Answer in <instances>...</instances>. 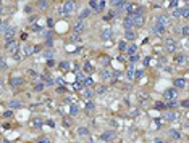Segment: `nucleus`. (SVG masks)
<instances>
[{
    "mask_svg": "<svg viewBox=\"0 0 189 143\" xmlns=\"http://www.w3.org/2000/svg\"><path fill=\"white\" fill-rule=\"evenodd\" d=\"M74 8H76V2H73V0H65V2H63V5L58 8V13L63 15V16H66V15L73 13Z\"/></svg>",
    "mask_w": 189,
    "mask_h": 143,
    "instance_id": "nucleus-1",
    "label": "nucleus"
},
{
    "mask_svg": "<svg viewBox=\"0 0 189 143\" xmlns=\"http://www.w3.org/2000/svg\"><path fill=\"white\" fill-rule=\"evenodd\" d=\"M88 7L91 8V11H95V13H102V11H105L107 2H104V0H91Z\"/></svg>",
    "mask_w": 189,
    "mask_h": 143,
    "instance_id": "nucleus-2",
    "label": "nucleus"
},
{
    "mask_svg": "<svg viewBox=\"0 0 189 143\" xmlns=\"http://www.w3.org/2000/svg\"><path fill=\"white\" fill-rule=\"evenodd\" d=\"M178 93H179V90H178V88L170 87V88H167V90L163 92V100H165V101H173V100H178Z\"/></svg>",
    "mask_w": 189,
    "mask_h": 143,
    "instance_id": "nucleus-3",
    "label": "nucleus"
},
{
    "mask_svg": "<svg viewBox=\"0 0 189 143\" xmlns=\"http://www.w3.org/2000/svg\"><path fill=\"white\" fill-rule=\"evenodd\" d=\"M165 52L170 53V55H175L176 52H178V44L173 40V39H165Z\"/></svg>",
    "mask_w": 189,
    "mask_h": 143,
    "instance_id": "nucleus-4",
    "label": "nucleus"
},
{
    "mask_svg": "<svg viewBox=\"0 0 189 143\" xmlns=\"http://www.w3.org/2000/svg\"><path fill=\"white\" fill-rule=\"evenodd\" d=\"M5 48L10 55H15V53L20 50V42L18 40H10V42H5Z\"/></svg>",
    "mask_w": 189,
    "mask_h": 143,
    "instance_id": "nucleus-5",
    "label": "nucleus"
},
{
    "mask_svg": "<svg viewBox=\"0 0 189 143\" xmlns=\"http://www.w3.org/2000/svg\"><path fill=\"white\" fill-rule=\"evenodd\" d=\"M155 24L162 26V28H167L170 24V16L168 15H158L157 19H155Z\"/></svg>",
    "mask_w": 189,
    "mask_h": 143,
    "instance_id": "nucleus-6",
    "label": "nucleus"
},
{
    "mask_svg": "<svg viewBox=\"0 0 189 143\" xmlns=\"http://www.w3.org/2000/svg\"><path fill=\"white\" fill-rule=\"evenodd\" d=\"M173 61H175V64H184L186 61H188V56H186L184 52H176Z\"/></svg>",
    "mask_w": 189,
    "mask_h": 143,
    "instance_id": "nucleus-7",
    "label": "nucleus"
},
{
    "mask_svg": "<svg viewBox=\"0 0 189 143\" xmlns=\"http://www.w3.org/2000/svg\"><path fill=\"white\" fill-rule=\"evenodd\" d=\"M73 29H74V32H76V34H81V32L86 31V23H84L83 19H76V21H74Z\"/></svg>",
    "mask_w": 189,
    "mask_h": 143,
    "instance_id": "nucleus-8",
    "label": "nucleus"
},
{
    "mask_svg": "<svg viewBox=\"0 0 189 143\" xmlns=\"http://www.w3.org/2000/svg\"><path fill=\"white\" fill-rule=\"evenodd\" d=\"M15 35H16V29H15V28H8L7 31L4 32L5 42H10V40H15Z\"/></svg>",
    "mask_w": 189,
    "mask_h": 143,
    "instance_id": "nucleus-9",
    "label": "nucleus"
},
{
    "mask_svg": "<svg viewBox=\"0 0 189 143\" xmlns=\"http://www.w3.org/2000/svg\"><path fill=\"white\" fill-rule=\"evenodd\" d=\"M113 138H115V132H113V130H105V132L100 133L102 142H112Z\"/></svg>",
    "mask_w": 189,
    "mask_h": 143,
    "instance_id": "nucleus-10",
    "label": "nucleus"
},
{
    "mask_svg": "<svg viewBox=\"0 0 189 143\" xmlns=\"http://www.w3.org/2000/svg\"><path fill=\"white\" fill-rule=\"evenodd\" d=\"M165 31H167V28H162V26H158V24H154V26H152V29H150V34L160 37V35L165 34Z\"/></svg>",
    "mask_w": 189,
    "mask_h": 143,
    "instance_id": "nucleus-11",
    "label": "nucleus"
},
{
    "mask_svg": "<svg viewBox=\"0 0 189 143\" xmlns=\"http://www.w3.org/2000/svg\"><path fill=\"white\" fill-rule=\"evenodd\" d=\"M100 79H104V80L113 79V71L110 69V68H104V69H100Z\"/></svg>",
    "mask_w": 189,
    "mask_h": 143,
    "instance_id": "nucleus-12",
    "label": "nucleus"
},
{
    "mask_svg": "<svg viewBox=\"0 0 189 143\" xmlns=\"http://www.w3.org/2000/svg\"><path fill=\"white\" fill-rule=\"evenodd\" d=\"M24 84V79L23 77H20V76H15V77H11L10 79V87H21V85Z\"/></svg>",
    "mask_w": 189,
    "mask_h": 143,
    "instance_id": "nucleus-13",
    "label": "nucleus"
},
{
    "mask_svg": "<svg viewBox=\"0 0 189 143\" xmlns=\"http://www.w3.org/2000/svg\"><path fill=\"white\" fill-rule=\"evenodd\" d=\"M133 23H134V28H142L144 23H146V16H144V15L133 16Z\"/></svg>",
    "mask_w": 189,
    "mask_h": 143,
    "instance_id": "nucleus-14",
    "label": "nucleus"
},
{
    "mask_svg": "<svg viewBox=\"0 0 189 143\" xmlns=\"http://www.w3.org/2000/svg\"><path fill=\"white\" fill-rule=\"evenodd\" d=\"M173 85H175V88L178 87V90H179V88H186L188 82H186V79H184V77H176V79L173 80Z\"/></svg>",
    "mask_w": 189,
    "mask_h": 143,
    "instance_id": "nucleus-15",
    "label": "nucleus"
},
{
    "mask_svg": "<svg viewBox=\"0 0 189 143\" xmlns=\"http://www.w3.org/2000/svg\"><path fill=\"white\" fill-rule=\"evenodd\" d=\"M112 34H113L112 29L105 28V29H102V31H100V39H102V40H110V39H112Z\"/></svg>",
    "mask_w": 189,
    "mask_h": 143,
    "instance_id": "nucleus-16",
    "label": "nucleus"
},
{
    "mask_svg": "<svg viewBox=\"0 0 189 143\" xmlns=\"http://www.w3.org/2000/svg\"><path fill=\"white\" fill-rule=\"evenodd\" d=\"M123 26H125V31H131V29H134L133 16H126L125 21H123Z\"/></svg>",
    "mask_w": 189,
    "mask_h": 143,
    "instance_id": "nucleus-17",
    "label": "nucleus"
},
{
    "mask_svg": "<svg viewBox=\"0 0 189 143\" xmlns=\"http://www.w3.org/2000/svg\"><path fill=\"white\" fill-rule=\"evenodd\" d=\"M126 40H128V42H134V40H136V31H134V29L125 31V42Z\"/></svg>",
    "mask_w": 189,
    "mask_h": 143,
    "instance_id": "nucleus-18",
    "label": "nucleus"
},
{
    "mask_svg": "<svg viewBox=\"0 0 189 143\" xmlns=\"http://www.w3.org/2000/svg\"><path fill=\"white\" fill-rule=\"evenodd\" d=\"M83 73L84 74H86V76H89V74H92V73H94V66H92V63H91V61H86V63H84L83 64Z\"/></svg>",
    "mask_w": 189,
    "mask_h": 143,
    "instance_id": "nucleus-19",
    "label": "nucleus"
},
{
    "mask_svg": "<svg viewBox=\"0 0 189 143\" xmlns=\"http://www.w3.org/2000/svg\"><path fill=\"white\" fill-rule=\"evenodd\" d=\"M126 55L128 56H133V55H137V45L136 44H131V45H128L126 47Z\"/></svg>",
    "mask_w": 189,
    "mask_h": 143,
    "instance_id": "nucleus-20",
    "label": "nucleus"
},
{
    "mask_svg": "<svg viewBox=\"0 0 189 143\" xmlns=\"http://www.w3.org/2000/svg\"><path fill=\"white\" fill-rule=\"evenodd\" d=\"M176 117H178V113H172V111L162 114V119H163V121H175Z\"/></svg>",
    "mask_w": 189,
    "mask_h": 143,
    "instance_id": "nucleus-21",
    "label": "nucleus"
},
{
    "mask_svg": "<svg viewBox=\"0 0 189 143\" xmlns=\"http://www.w3.org/2000/svg\"><path fill=\"white\" fill-rule=\"evenodd\" d=\"M83 95H84V98H86V100L91 101L92 98L95 97V92L92 90V88H83Z\"/></svg>",
    "mask_w": 189,
    "mask_h": 143,
    "instance_id": "nucleus-22",
    "label": "nucleus"
},
{
    "mask_svg": "<svg viewBox=\"0 0 189 143\" xmlns=\"http://www.w3.org/2000/svg\"><path fill=\"white\" fill-rule=\"evenodd\" d=\"M8 106H10V109L23 108V101H21V100H10V101H8Z\"/></svg>",
    "mask_w": 189,
    "mask_h": 143,
    "instance_id": "nucleus-23",
    "label": "nucleus"
},
{
    "mask_svg": "<svg viewBox=\"0 0 189 143\" xmlns=\"http://www.w3.org/2000/svg\"><path fill=\"white\" fill-rule=\"evenodd\" d=\"M91 15H92L91 8H89V7H84L83 10H81V13H79V19H83V21H84V19H86V18H89Z\"/></svg>",
    "mask_w": 189,
    "mask_h": 143,
    "instance_id": "nucleus-24",
    "label": "nucleus"
},
{
    "mask_svg": "<svg viewBox=\"0 0 189 143\" xmlns=\"http://www.w3.org/2000/svg\"><path fill=\"white\" fill-rule=\"evenodd\" d=\"M44 88H46V84L44 82H41V80H37V82H34V85H32V90L34 92H44Z\"/></svg>",
    "mask_w": 189,
    "mask_h": 143,
    "instance_id": "nucleus-25",
    "label": "nucleus"
},
{
    "mask_svg": "<svg viewBox=\"0 0 189 143\" xmlns=\"http://www.w3.org/2000/svg\"><path fill=\"white\" fill-rule=\"evenodd\" d=\"M125 5H126V2H123V0H115V2H112V7L115 8L116 11L123 10V8H125Z\"/></svg>",
    "mask_w": 189,
    "mask_h": 143,
    "instance_id": "nucleus-26",
    "label": "nucleus"
},
{
    "mask_svg": "<svg viewBox=\"0 0 189 143\" xmlns=\"http://www.w3.org/2000/svg\"><path fill=\"white\" fill-rule=\"evenodd\" d=\"M126 79H128V80H134V66H133V64H130L128 69H126Z\"/></svg>",
    "mask_w": 189,
    "mask_h": 143,
    "instance_id": "nucleus-27",
    "label": "nucleus"
},
{
    "mask_svg": "<svg viewBox=\"0 0 189 143\" xmlns=\"http://www.w3.org/2000/svg\"><path fill=\"white\" fill-rule=\"evenodd\" d=\"M168 137H170V138L172 140H179L181 138V133H179V130H170V132H168Z\"/></svg>",
    "mask_w": 189,
    "mask_h": 143,
    "instance_id": "nucleus-28",
    "label": "nucleus"
},
{
    "mask_svg": "<svg viewBox=\"0 0 189 143\" xmlns=\"http://www.w3.org/2000/svg\"><path fill=\"white\" fill-rule=\"evenodd\" d=\"M94 80H92V77H86V80H84V82H83V87H86V88H92V87H94Z\"/></svg>",
    "mask_w": 189,
    "mask_h": 143,
    "instance_id": "nucleus-29",
    "label": "nucleus"
},
{
    "mask_svg": "<svg viewBox=\"0 0 189 143\" xmlns=\"http://www.w3.org/2000/svg\"><path fill=\"white\" fill-rule=\"evenodd\" d=\"M79 114V106L78 105H71L70 106V116L71 117H74V116H78Z\"/></svg>",
    "mask_w": 189,
    "mask_h": 143,
    "instance_id": "nucleus-30",
    "label": "nucleus"
},
{
    "mask_svg": "<svg viewBox=\"0 0 189 143\" xmlns=\"http://www.w3.org/2000/svg\"><path fill=\"white\" fill-rule=\"evenodd\" d=\"M86 111H88V113H94L95 111V103L92 100L86 103Z\"/></svg>",
    "mask_w": 189,
    "mask_h": 143,
    "instance_id": "nucleus-31",
    "label": "nucleus"
},
{
    "mask_svg": "<svg viewBox=\"0 0 189 143\" xmlns=\"http://www.w3.org/2000/svg\"><path fill=\"white\" fill-rule=\"evenodd\" d=\"M86 74L83 73V71H79V73H76V82H79V84H83L84 80H86Z\"/></svg>",
    "mask_w": 189,
    "mask_h": 143,
    "instance_id": "nucleus-32",
    "label": "nucleus"
},
{
    "mask_svg": "<svg viewBox=\"0 0 189 143\" xmlns=\"http://www.w3.org/2000/svg\"><path fill=\"white\" fill-rule=\"evenodd\" d=\"M78 135L88 137L89 135V129H88V127H78Z\"/></svg>",
    "mask_w": 189,
    "mask_h": 143,
    "instance_id": "nucleus-33",
    "label": "nucleus"
},
{
    "mask_svg": "<svg viewBox=\"0 0 189 143\" xmlns=\"http://www.w3.org/2000/svg\"><path fill=\"white\" fill-rule=\"evenodd\" d=\"M49 2H44V0H41V2H37V3H36V7L39 8V10H46V8H49Z\"/></svg>",
    "mask_w": 189,
    "mask_h": 143,
    "instance_id": "nucleus-34",
    "label": "nucleus"
},
{
    "mask_svg": "<svg viewBox=\"0 0 189 143\" xmlns=\"http://www.w3.org/2000/svg\"><path fill=\"white\" fill-rule=\"evenodd\" d=\"M58 68L62 71H68L70 69V61H62V63H58Z\"/></svg>",
    "mask_w": 189,
    "mask_h": 143,
    "instance_id": "nucleus-35",
    "label": "nucleus"
},
{
    "mask_svg": "<svg viewBox=\"0 0 189 143\" xmlns=\"http://www.w3.org/2000/svg\"><path fill=\"white\" fill-rule=\"evenodd\" d=\"M144 74H146L144 69H134V79H141V77H144Z\"/></svg>",
    "mask_w": 189,
    "mask_h": 143,
    "instance_id": "nucleus-36",
    "label": "nucleus"
},
{
    "mask_svg": "<svg viewBox=\"0 0 189 143\" xmlns=\"http://www.w3.org/2000/svg\"><path fill=\"white\" fill-rule=\"evenodd\" d=\"M181 18H184V19H188V18H189V7L181 8Z\"/></svg>",
    "mask_w": 189,
    "mask_h": 143,
    "instance_id": "nucleus-37",
    "label": "nucleus"
},
{
    "mask_svg": "<svg viewBox=\"0 0 189 143\" xmlns=\"http://www.w3.org/2000/svg\"><path fill=\"white\" fill-rule=\"evenodd\" d=\"M179 31H181V35H183V37H188V35H189V28H188V24H184L181 29H179Z\"/></svg>",
    "mask_w": 189,
    "mask_h": 143,
    "instance_id": "nucleus-38",
    "label": "nucleus"
},
{
    "mask_svg": "<svg viewBox=\"0 0 189 143\" xmlns=\"http://www.w3.org/2000/svg\"><path fill=\"white\" fill-rule=\"evenodd\" d=\"M8 28H10V23H8V21H2V23H0V31H2V32H5Z\"/></svg>",
    "mask_w": 189,
    "mask_h": 143,
    "instance_id": "nucleus-39",
    "label": "nucleus"
},
{
    "mask_svg": "<svg viewBox=\"0 0 189 143\" xmlns=\"http://www.w3.org/2000/svg\"><path fill=\"white\" fill-rule=\"evenodd\" d=\"M154 108L155 109H165V101H155Z\"/></svg>",
    "mask_w": 189,
    "mask_h": 143,
    "instance_id": "nucleus-40",
    "label": "nucleus"
},
{
    "mask_svg": "<svg viewBox=\"0 0 189 143\" xmlns=\"http://www.w3.org/2000/svg\"><path fill=\"white\" fill-rule=\"evenodd\" d=\"M126 47H128V45H126V42H125V40H121V42L118 44V50H120L121 53H125V52H126Z\"/></svg>",
    "mask_w": 189,
    "mask_h": 143,
    "instance_id": "nucleus-41",
    "label": "nucleus"
},
{
    "mask_svg": "<svg viewBox=\"0 0 189 143\" xmlns=\"http://www.w3.org/2000/svg\"><path fill=\"white\" fill-rule=\"evenodd\" d=\"M32 127H36V129H41V127H42V121H41V119H34V121H32Z\"/></svg>",
    "mask_w": 189,
    "mask_h": 143,
    "instance_id": "nucleus-42",
    "label": "nucleus"
},
{
    "mask_svg": "<svg viewBox=\"0 0 189 143\" xmlns=\"http://www.w3.org/2000/svg\"><path fill=\"white\" fill-rule=\"evenodd\" d=\"M105 92H107V87H105V85H100V87H97L95 93H97V95H104Z\"/></svg>",
    "mask_w": 189,
    "mask_h": 143,
    "instance_id": "nucleus-43",
    "label": "nucleus"
},
{
    "mask_svg": "<svg viewBox=\"0 0 189 143\" xmlns=\"http://www.w3.org/2000/svg\"><path fill=\"white\" fill-rule=\"evenodd\" d=\"M173 16L175 18H181V8H175V10H173Z\"/></svg>",
    "mask_w": 189,
    "mask_h": 143,
    "instance_id": "nucleus-44",
    "label": "nucleus"
},
{
    "mask_svg": "<svg viewBox=\"0 0 189 143\" xmlns=\"http://www.w3.org/2000/svg\"><path fill=\"white\" fill-rule=\"evenodd\" d=\"M79 40H81L79 34H76V32H73V35H71V42H79Z\"/></svg>",
    "mask_w": 189,
    "mask_h": 143,
    "instance_id": "nucleus-45",
    "label": "nucleus"
},
{
    "mask_svg": "<svg viewBox=\"0 0 189 143\" xmlns=\"http://www.w3.org/2000/svg\"><path fill=\"white\" fill-rule=\"evenodd\" d=\"M53 24H55V19H53V18H49V19H47V28L52 29V28H53Z\"/></svg>",
    "mask_w": 189,
    "mask_h": 143,
    "instance_id": "nucleus-46",
    "label": "nucleus"
},
{
    "mask_svg": "<svg viewBox=\"0 0 189 143\" xmlns=\"http://www.w3.org/2000/svg\"><path fill=\"white\" fill-rule=\"evenodd\" d=\"M178 5H179V2L173 0V2H170V3H168V7H170V8H178Z\"/></svg>",
    "mask_w": 189,
    "mask_h": 143,
    "instance_id": "nucleus-47",
    "label": "nucleus"
},
{
    "mask_svg": "<svg viewBox=\"0 0 189 143\" xmlns=\"http://www.w3.org/2000/svg\"><path fill=\"white\" fill-rule=\"evenodd\" d=\"M73 88H74V90H83V84H79V82H74V84H73Z\"/></svg>",
    "mask_w": 189,
    "mask_h": 143,
    "instance_id": "nucleus-48",
    "label": "nucleus"
},
{
    "mask_svg": "<svg viewBox=\"0 0 189 143\" xmlns=\"http://www.w3.org/2000/svg\"><path fill=\"white\" fill-rule=\"evenodd\" d=\"M178 106H183V108H188V106H189V101H188V100H183L181 103H178Z\"/></svg>",
    "mask_w": 189,
    "mask_h": 143,
    "instance_id": "nucleus-49",
    "label": "nucleus"
},
{
    "mask_svg": "<svg viewBox=\"0 0 189 143\" xmlns=\"http://www.w3.org/2000/svg\"><path fill=\"white\" fill-rule=\"evenodd\" d=\"M130 59H131L130 63H131V64H134V63L137 61V59H139V56H137V55H133V56H130Z\"/></svg>",
    "mask_w": 189,
    "mask_h": 143,
    "instance_id": "nucleus-50",
    "label": "nucleus"
},
{
    "mask_svg": "<svg viewBox=\"0 0 189 143\" xmlns=\"http://www.w3.org/2000/svg\"><path fill=\"white\" fill-rule=\"evenodd\" d=\"M142 63H144V66H149V64H150V56H146Z\"/></svg>",
    "mask_w": 189,
    "mask_h": 143,
    "instance_id": "nucleus-51",
    "label": "nucleus"
},
{
    "mask_svg": "<svg viewBox=\"0 0 189 143\" xmlns=\"http://www.w3.org/2000/svg\"><path fill=\"white\" fill-rule=\"evenodd\" d=\"M52 66H55V61L50 58V59H47V68H52Z\"/></svg>",
    "mask_w": 189,
    "mask_h": 143,
    "instance_id": "nucleus-52",
    "label": "nucleus"
},
{
    "mask_svg": "<svg viewBox=\"0 0 189 143\" xmlns=\"http://www.w3.org/2000/svg\"><path fill=\"white\" fill-rule=\"evenodd\" d=\"M39 143H50V140H47L46 137H39Z\"/></svg>",
    "mask_w": 189,
    "mask_h": 143,
    "instance_id": "nucleus-53",
    "label": "nucleus"
},
{
    "mask_svg": "<svg viewBox=\"0 0 189 143\" xmlns=\"http://www.w3.org/2000/svg\"><path fill=\"white\" fill-rule=\"evenodd\" d=\"M11 116H13V111H11V109H10V111H5L4 113V117H11Z\"/></svg>",
    "mask_w": 189,
    "mask_h": 143,
    "instance_id": "nucleus-54",
    "label": "nucleus"
},
{
    "mask_svg": "<svg viewBox=\"0 0 189 143\" xmlns=\"http://www.w3.org/2000/svg\"><path fill=\"white\" fill-rule=\"evenodd\" d=\"M47 124H49V127H55V122H53V121H52V119H50V121H49V122H47Z\"/></svg>",
    "mask_w": 189,
    "mask_h": 143,
    "instance_id": "nucleus-55",
    "label": "nucleus"
},
{
    "mask_svg": "<svg viewBox=\"0 0 189 143\" xmlns=\"http://www.w3.org/2000/svg\"><path fill=\"white\" fill-rule=\"evenodd\" d=\"M63 124H65V127H70V121H68V119H65V121H63Z\"/></svg>",
    "mask_w": 189,
    "mask_h": 143,
    "instance_id": "nucleus-56",
    "label": "nucleus"
},
{
    "mask_svg": "<svg viewBox=\"0 0 189 143\" xmlns=\"http://www.w3.org/2000/svg\"><path fill=\"white\" fill-rule=\"evenodd\" d=\"M21 39H23V40H26V39H28V34H24V32H23V34H21Z\"/></svg>",
    "mask_w": 189,
    "mask_h": 143,
    "instance_id": "nucleus-57",
    "label": "nucleus"
},
{
    "mask_svg": "<svg viewBox=\"0 0 189 143\" xmlns=\"http://www.w3.org/2000/svg\"><path fill=\"white\" fill-rule=\"evenodd\" d=\"M154 143H167V142H163V140H155Z\"/></svg>",
    "mask_w": 189,
    "mask_h": 143,
    "instance_id": "nucleus-58",
    "label": "nucleus"
},
{
    "mask_svg": "<svg viewBox=\"0 0 189 143\" xmlns=\"http://www.w3.org/2000/svg\"><path fill=\"white\" fill-rule=\"evenodd\" d=\"M4 13V7H2V5H0V15Z\"/></svg>",
    "mask_w": 189,
    "mask_h": 143,
    "instance_id": "nucleus-59",
    "label": "nucleus"
},
{
    "mask_svg": "<svg viewBox=\"0 0 189 143\" xmlns=\"http://www.w3.org/2000/svg\"><path fill=\"white\" fill-rule=\"evenodd\" d=\"M88 143H94V138H89V140H88Z\"/></svg>",
    "mask_w": 189,
    "mask_h": 143,
    "instance_id": "nucleus-60",
    "label": "nucleus"
},
{
    "mask_svg": "<svg viewBox=\"0 0 189 143\" xmlns=\"http://www.w3.org/2000/svg\"><path fill=\"white\" fill-rule=\"evenodd\" d=\"M0 59H2V53H0Z\"/></svg>",
    "mask_w": 189,
    "mask_h": 143,
    "instance_id": "nucleus-61",
    "label": "nucleus"
},
{
    "mask_svg": "<svg viewBox=\"0 0 189 143\" xmlns=\"http://www.w3.org/2000/svg\"><path fill=\"white\" fill-rule=\"evenodd\" d=\"M0 23H2V18H0Z\"/></svg>",
    "mask_w": 189,
    "mask_h": 143,
    "instance_id": "nucleus-62",
    "label": "nucleus"
}]
</instances>
